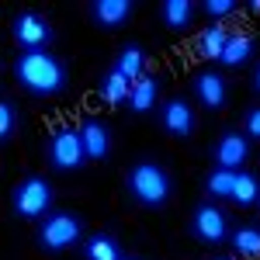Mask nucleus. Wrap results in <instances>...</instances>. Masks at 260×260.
<instances>
[{
  "label": "nucleus",
  "instance_id": "1",
  "mask_svg": "<svg viewBox=\"0 0 260 260\" xmlns=\"http://www.w3.org/2000/svg\"><path fill=\"white\" fill-rule=\"evenodd\" d=\"M11 77L28 98L35 101H62L70 94V59L56 56L52 49L45 52H18L11 62Z\"/></svg>",
  "mask_w": 260,
  "mask_h": 260
},
{
  "label": "nucleus",
  "instance_id": "2",
  "mask_svg": "<svg viewBox=\"0 0 260 260\" xmlns=\"http://www.w3.org/2000/svg\"><path fill=\"white\" fill-rule=\"evenodd\" d=\"M121 191L136 208L167 212L177 198V180L160 160H136L128 163V170L121 177Z\"/></svg>",
  "mask_w": 260,
  "mask_h": 260
},
{
  "label": "nucleus",
  "instance_id": "3",
  "mask_svg": "<svg viewBox=\"0 0 260 260\" xmlns=\"http://www.w3.org/2000/svg\"><path fill=\"white\" fill-rule=\"evenodd\" d=\"M87 240V219L73 208H52L35 225V250L42 257H62Z\"/></svg>",
  "mask_w": 260,
  "mask_h": 260
},
{
  "label": "nucleus",
  "instance_id": "4",
  "mask_svg": "<svg viewBox=\"0 0 260 260\" xmlns=\"http://www.w3.org/2000/svg\"><path fill=\"white\" fill-rule=\"evenodd\" d=\"M7 208H11V219L35 222V225H39V222L56 208V187H52V180L42 177V174H24V177L11 187Z\"/></svg>",
  "mask_w": 260,
  "mask_h": 260
},
{
  "label": "nucleus",
  "instance_id": "5",
  "mask_svg": "<svg viewBox=\"0 0 260 260\" xmlns=\"http://www.w3.org/2000/svg\"><path fill=\"white\" fill-rule=\"evenodd\" d=\"M87 149H83V139L77 132V125H59L49 132L45 139V167L59 177H70V174H80L87 167Z\"/></svg>",
  "mask_w": 260,
  "mask_h": 260
},
{
  "label": "nucleus",
  "instance_id": "6",
  "mask_svg": "<svg viewBox=\"0 0 260 260\" xmlns=\"http://www.w3.org/2000/svg\"><path fill=\"white\" fill-rule=\"evenodd\" d=\"M198 125H201V111L187 94H170V98H163L160 111H156V128H160L167 139L191 142L198 136Z\"/></svg>",
  "mask_w": 260,
  "mask_h": 260
},
{
  "label": "nucleus",
  "instance_id": "7",
  "mask_svg": "<svg viewBox=\"0 0 260 260\" xmlns=\"http://www.w3.org/2000/svg\"><path fill=\"white\" fill-rule=\"evenodd\" d=\"M187 233L191 240L201 243V246H222L229 243V233H233V222H229V212L215 205V201H205L201 198L191 215H187Z\"/></svg>",
  "mask_w": 260,
  "mask_h": 260
},
{
  "label": "nucleus",
  "instance_id": "8",
  "mask_svg": "<svg viewBox=\"0 0 260 260\" xmlns=\"http://www.w3.org/2000/svg\"><path fill=\"white\" fill-rule=\"evenodd\" d=\"M229 94H233L229 80L215 66H201L198 73H191V80H187V98L194 101L198 111H205V115H222L229 108Z\"/></svg>",
  "mask_w": 260,
  "mask_h": 260
},
{
  "label": "nucleus",
  "instance_id": "9",
  "mask_svg": "<svg viewBox=\"0 0 260 260\" xmlns=\"http://www.w3.org/2000/svg\"><path fill=\"white\" fill-rule=\"evenodd\" d=\"M11 39H14V45L21 52H45L56 42V28H52V21L45 14L24 7V11H18L11 18Z\"/></svg>",
  "mask_w": 260,
  "mask_h": 260
},
{
  "label": "nucleus",
  "instance_id": "10",
  "mask_svg": "<svg viewBox=\"0 0 260 260\" xmlns=\"http://www.w3.org/2000/svg\"><path fill=\"white\" fill-rule=\"evenodd\" d=\"M208 160H212V167L246 170V163L253 160V142L246 139L240 128H222L215 136V142L208 146Z\"/></svg>",
  "mask_w": 260,
  "mask_h": 260
},
{
  "label": "nucleus",
  "instance_id": "11",
  "mask_svg": "<svg viewBox=\"0 0 260 260\" xmlns=\"http://www.w3.org/2000/svg\"><path fill=\"white\" fill-rule=\"evenodd\" d=\"M77 132H80L83 149H87V160L90 163L111 160V153H115V128H111L108 118H101V115H80Z\"/></svg>",
  "mask_w": 260,
  "mask_h": 260
},
{
  "label": "nucleus",
  "instance_id": "12",
  "mask_svg": "<svg viewBox=\"0 0 260 260\" xmlns=\"http://www.w3.org/2000/svg\"><path fill=\"white\" fill-rule=\"evenodd\" d=\"M132 18H136V0H90L87 4V21L104 35L128 28Z\"/></svg>",
  "mask_w": 260,
  "mask_h": 260
},
{
  "label": "nucleus",
  "instance_id": "13",
  "mask_svg": "<svg viewBox=\"0 0 260 260\" xmlns=\"http://www.w3.org/2000/svg\"><path fill=\"white\" fill-rule=\"evenodd\" d=\"M163 104V83L156 73H146L142 80L132 83V94L125 101V115L128 118H156V111H160Z\"/></svg>",
  "mask_w": 260,
  "mask_h": 260
},
{
  "label": "nucleus",
  "instance_id": "14",
  "mask_svg": "<svg viewBox=\"0 0 260 260\" xmlns=\"http://www.w3.org/2000/svg\"><path fill=\"white\" fill-rule=\"evenodd\" d=\"M156 21H160L167 31L184 35L198 21V0H163L160 7H156Z\"/></svg>",
  "mask_w": 260,
  "mask_h": 260
},
{
  "label": "nucleus",
  "instance_id": "15",
  "mask_svg": "<svg viewBox=\"0 0 260 260\" xmlns=\"http://www.w3.org/2000/svg\"><path fill=\"white\" fill-rule=\"evenodd\" d=\"M111 70L121 73L125 80H142L146 73H149V52H146V45L139 42H125L118 45V52H115V59H111Z\"/></svg>",
  "mask_w": 260,
  "mask_h": 260
},
{
  "label": "nucleus",
  "instance_id": "16",
  "mask_svg": "<svg viewBox=\"0 0 260 260\" xmlns=\"http://www.w3.org/2000/svg\"><path fill=\"white\" fill-rule=\"evenodd\" d=\"M236 177L240 170H225V167H208L201 174V198L205 201H215V205H225L233 201V191H236Z\"/></svg>",
  "mask_w": 260,
  "mask_h": 260
},
{
  "label": "nucleus",
  "instance_id": "17",
  "mask_svg": "<svg viewBox=\"0 0 260 260\" xmlns=\"http://www.w3.org/2000/svg\"><path fill=\"white\" fill-rule=\"evenodd\" d=\"M125 246L115 233H87V240L80 243V260H125Z\"/></svg>",
  "mask_w": 260,
  "mask_h": 260
},
{
  "label": "nucleus",
  "instance_id": "18",
  "mask_svg": "<svg viewBox=\"0 0 260 260\" xmlns=\"http://www.w3.org/2000/svg\"><path fill=\"white\" fill-rule=\"evenodd\" d=\"M229 39H233V31L225 24H205V31H198V39H194V56L205 62H219Z\"/></svg>",
  "mask_w": 260,
  "mask_h": 260
},
{
  "label": "nucleus",
  "instance_id": "19",
  "mask_svg": "<svg viewBox=\"0 0 260 260\" xmlns=\"http://www.w3.org/2000/svg\"><path fill=\"white\" fill-rule=\"evenodd\" d=\"M229 250L240 260H260V222H236L229 233Z\"/></svg>",
  "mask_w": 260,
  "mask_h": 260
},
{
  "label": "nucleus",
  "instance_id": "20",
  "mask_svg": "<svg viewBox=\"0 0 260 260\" xmlns=\"http://www.w3.org/2000/svg\"><path fill=\"white\" fill-rule=\"evenodd\" d=\"M253 52H257V39L250 31H233V39H229V45H225L219 62L225 70H243L246 62L253 59Z\"/></svg>",
  "mask_w": 260,
  "mask_h": 260
},
{
  "label": "nucleus",
  "instance_id": "21",
  "mask_svg": "<svg viewBox=\"0 0 260 260\" xmlns=\"http://www.w3.org/2000/svg\"><path fill=\"white\" fill-rule=\"evenodd\" d=\"M128 94H132V80H125L121 73H115V70L101 73V80H98V98L104 101V104H111V108H125Z\"/></svg>",
  "mask_w": 260,
  "mask_h": 260
},
{
  "label": "nucleus",
  "instance_id": "22",
  "mask_svg": "<svg viewBox=\"0 0 260 260\" xmlns=\"http://www.w3.org/2000/svg\"><path fill=\"white\" fill-rule=\"evenodd\" d=\"M18 132H21V108L11 94H4L0 98V146L11 149V142L18 139Z\"/></svg>",
  "mask_w": 260,
  "mask_h": 260
},
{
  "label": "nucleus",
  "instance_id": "23",
  "mask_svg": "<svg viewBox=\"0 0 260 260\" xmlns=\"http://www.w3.org/2000/svg\"><path fill=\"white\" fill-rule=\"evenodd\" d=\"M229 205H236V208H257L260 205V170H240L236 191H233Z\"/></svg>",
  "mask_w": 260,
  "mask_h": 260
},
{
  "label": "nucleus",
  "instance_id": "24",
  "mask_svg": "<svg viewBox=\"0 0 260 260\" xmlns=\"http://www.w3.org/2000/svg\"><path fill=\"white\" fill-rule=\"evenodd\" d=\"M243 11L240 0H198V14L208 18V24H225Z\"/></svg>",
  "mask_w": 260,
  "mask_h": 260
},
{
  "label": "nucleus",
  "instance_id": "25",
  "mask_svg": "<svg viewBox=\"0 0 260 260\" xmlns=\"http://www.w3.org/2000/svg\"><path fill=\"white\" fill-rule=\"evenodd\" d=\"M240 132H243L250 142H253V146L260 142V104L243 108V115H240Z\"/></svg>",
  "mask_w": 260,
  "mask_h": 260
},
{
  "label": "nucleus",
  "instance_id": "26",
  "mask_svg": "<svg viewBox=\"0 0 260 260\" xmlns=\"http://www.w3.org/2000/svg\"><path fill=\"white\" fill-rule=\"evenodd\" d=\"M250 87H253V94L260 98V62L253 66V73H250Z\"/></svg>",
  "mask_w": 260,
  "mask_h": 260
},
{
  "label": "nucleus",
  "instance_id": "27",
  "mask_svg": "<svg viewBox=\"0 0 260 260\" xmlns=\"http://www.w3.org/2000/svg\"><path fill=\"white\" fill-rule=\"evenodd\" d=\"M243 7H246L250 14H260V0H250V4H243Z\"/></svg>",
  "mask_w": 260,
  "mask_h": 260
},
{
  "label": "nucleus",
  "instance_id": "28",
  "mask_svg": "<svg viewBox=\"0 0 260 260\" xmlns=\"http://www.w3.org/2000/svg\"><path fill=\"white\" fill-rule=\"evenodd\" d=\"M212 260H236L233 253H219V257H212Z\"/></svg>",
  "mask_w": 260,
  "mask_h": 260
},
{
  "label": "nucleus",
  "instance_id": "29",
  "mask_svg": "<svg viewBox=\"0 0 260 260\" xmlns=\"http://www.w3.org/2000/svg\"><path fill=\"white\" fill-rule=\"evenodd\" d=\"M125 260H146V257H125Z\"/></svg>",
  "mask_w": 260,
  "mask_h": 260
},
{
  "label": "nucleus",
  "instance_id": "30",
  "mask_svg": "<svg viewBox=\"0 0 260 260\" xmlns=\"http://www.w3.org/2000/svg\"><path fill=\"white\" fill-rule=\"evenodd\" d=\"M257 212H260V205H257Z\"/></svg>",
  "mask_w": 260,
  "mask_h": 260
}]
</instances>
